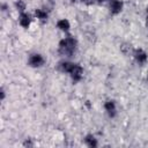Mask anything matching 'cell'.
<instances>
[{
  "label": "cell",
  "mask_w": 148,
  "mask_h": 148,
  "mask_svg": "<svg viewBox=\"0 0 148 148\" xmlns=\"http://www.w3.org/2000/svg\"><path fill=\"white\" fill-rule=\"evenodd\" d=\"M108 7H109L110 15L117 16L123 12L124 2H123V0H109L108 1Z\"/></svg>",
  "instance_id": "5"
},
{
  "label": "cell",
  "mask_w": 148,
  "mask_h": 148,
  "mask_svg": "<svg viewBox=\"0 0 148 148\" xmlns=\"http://www.w3.org/2000/svg\"><path fill=\"white\" fill-rule=\"evenodd\" d=\"M145 24H146V27H147V29H148V14L146 15V20H145Z\"/></svg>",
  "instance_id": "19"
},
{
  "label": "cell",
  "mask_w": 148,
  "mask_h": 148,
  "mask_svg": "<svg viewBox=\"0 0 148 148\" xmlns=\"http://www.w3.org/2000/svg\"><path fill=\"white\" fill-rule=\"evenodd\" d=\"M68 75H69L73 83H79L83 79V67L79 62H74Z\"/></svg>",
  "instance_id": "3"
},
{
  "label": "cell",
  "mask_w": 148,
  "mask_h": 148,
  "mask_svg": "<svg viewBox=\"0 0 148 148\" xmlns=\"http://www.w3.org/2000/svg\"><path fill=\"white\" fill-rule=\"evenodd\" d=\"M82 3L87 5V6H91V5H95L96 3V0H80Z\"/></svg>",
  "instance_id": "15"
},
{
  "label": "cell",
  "mask_w": 148,
  "mask_h": 148,
  "mask_svg": "<svg viewBox=\"0 0 148 148\" xmlns=\"http://www.w3.org/2000/svg\"><path fill=\"white\" fill-rule=\"evenodd\" d=\"M83 142L89 148H96V147H98V140H97L96 135L92 134V133H87L83 136Z\"/></svg>",
  "instance_id": "11"
},
{
  "label": "cell",
  "mask_w": 148,
  "mask_h": 148,
  "mask_svg": "<svg viewBox=\"0 0 148 148\" xmlns=\"http://www.w3.org/2000/svg\"><path fill=\"white\" fill-rule=\"evenodd\" d=\"M45 58L42 53L39 52H32L28 56V60H27V64L29 67L31 68H40L45 65Z\"/></svg>",
  "instance_id": "2"
},
{
  "label": "cell",
  "mask_w": 148,
  "mask_h": 148,
  "mask_svg": "<svg viewBox=\"0 0 148 148\" xmlns=\"http://www.w3.org/2000/svg\"><path fill=\"white\" fill-rule=\"evenodd\" d=\"M133 50H134V47H132V45L130 44V43H124V44H121V46H120V51L125 54V56H132V53H133Z\"/></svg>",
  "instance_id": "13"
},
{
  "label": "cell",
  "mask_w": 148,
  "mask_h": 148,
  "mask_svg": "<svg viewBox=\"0 0 148 148\" xmlns=\"http://www.w3.org/2000/svg\"><path fill=\"white\" fill-rule=\"evenodd\" d=\"M24 147H34V142H32V140L31 139H25L24 141H23V143H22Z\"/></svg>",
  "instance_id": "14"
},
{
  "label": "cell",
  "mask_w": 148,
  "mask_h": 148,
  "mask_svg": "<svg viewBox=\"0 0 148 148\" xmlns=\"http://www.w3.org/2000/svg\"><path fill=\"white\" fill-rule=\"evenodd\" d=\"M132 57L134 59V61L140 65V66H143L147 64L148 61V53L146 52V50H143L142 47H136L133 50V53H132Z\"/></svg>",
  "instance_id": "4"
},
{
  "label": "cell",
  "mask_w": 148,
  "mask_h": 148,
  "mask_svg": "<svg viewBox=\"0 0 148 148\" xmlns=\"http://www.w3.org/2000/svg\"><path fill=\"white\" fill-rule=\"evenodd\" d=\"M77 0H71V2H76Z\"/></svg>",
  "instance_id": "21"
},
{
  "label": "cell",
  "mask_w": 148,
  "mask_h": 148,
  "mask_svg": "<svg viewBox=\"0 0 148 148\" xmlns=\"http://www.w3.org/2000/svg\"><path fill=\"white\" fill-rule=\"evenodd\" d=\"M146 82L148 83V71H147V73H146Z\"/></svg>",
  "instance_id": "20"
},
{
  "label": "cell",
  "mask_w": 148,
  "mask_h": 148,
  "mask_svg": "<svg viewBox=\"0 0 148 148\" xmlns=\"http://www.w3.org/2000/svg\"><path fill=\"white\" fill-rule=\"evenodd\" d=\"M73 61H71V60H68V59H64V60H61V61H59L58 62V71L60 72V73H62V74H68L69 73V71L72 69V67H73Z\"/></svg>",
  "instance_id": "10"
},
{
  "label": "cell",
  "mask_w": 148,
  "mask_h": 148,
  "mask_svg": "<svg viewBox=\"0 0 148 148\" xmlns=\"http://www.w3.org/2000/svg\"><path fill=\"white\" fill-rule=\"evenodd\" d=\"M31 22H32V17L29 13L27 12H23V13H18V16H17V23L21 28L23 29H29L30 25H31Z\"/></svg>",
  "instance_id": "7"
},
{
  "label": "cell",
  "mask_w": 148,
  "mask_h": 148,
  "mask_svg": "<svg viewBox=\"0 0 148 148\" xmlns=\"http://www.w3.org/2000/svg\"><path fill=\"white\" fill-rule=\"evenodd\" d=\"M34 15H35V18H37V21L40 22L42 24H44L49 21V13H47V10H45L43 8H36L34 12Z\"/></svg>",
  "instance_id": "9"
},
{
  "label": "cell",
  "mask_w": 148,
  "mask_h": 148,
  "mask_svg": "<svg viewBox=\"0 0 148 148\" xmlns=\"http://www.w3.org/2000/svg\"><path fill=\"white\" fill-rule=\"evenodd\" d=\"M77 50V39L72 35H66L58 43V53L64 58H71Z\"/></svg>",
  "instance_id": "1"
},
{
  "label": "cell",
  "mask_w": 148,
  "mask_h": 148,
  "mask_svg": "<svg viewBox=\"0 0 148 148\" xmlns=\"http://www.w3.org/2000/svg\"><path fill=\"white\" fill-rule=\"evenodd\" d=\"M7 9H8V6H7V3L2 2V3H1V10H2V12H6Z\"/></svg>",
  "instance_id": "17"
},
{
  "label": "cell",
  "mask_w": 148,
  "mask_h": 148,
  "mask_svg": "<svg viewBox=\"0 0 148 148\" xmlns=\"http://www.w3.org/2000/svg\"><path fill=\"white\" fill-rule=\"evenodd\" d=\"M0 95H1V101H5V98H6V90H5L3 87L0 88Z\"/></svg>",
  "instance_id": "16"
},
{
  "label": "cell",
  "mask_w": 148,
  "mask_h": 148,
  "mask_svg": "<svg viewBox=\"0 0 148 148\" xmlns=\"http://www.w3.org/2000/svg\"><path fill=\"white\" fill-rule=\"evenodd\" d=\"M14 7L17 10V13H23L27 12V2L24 0H16L14 2Z\"/></svg>",
  "instance_id": "12"
},
{
  "label": "cell",
  "mask_w": 148,
  "mask_h": 148,
  "mask_svg": "<svg viewBox=\"0 0 148 148\" xmlns=\"http://www.w3.org/2000/svg\"><path fill=\"white\" fill-rule=\"evenodd\" d=\"M103 109H104V111H105V113L108 114L109 118H114L117 116V113H118V111H117L118 110L117 109V103H116L114 99H111V98L106 99L103 103Z\"/></svg>",
  "instance_id": "6"
},
{
  "label": "cell",
  "mask_w": 148,
  "mask_h": 148,
  "mask_svg": "<svg viewBox=\"0 0 148 148\" xmlns=\"http://www.w3.org/2000/svg\"><path fill=\"white\" fill-rule=\"evenodd\" d=\"M106 1H109V0H96V3H104V2H106Z\"/></svg>",
  "instance_id": "18"
},
{
  "label": "cell",
  "mask_w": 148,
  "mask_h": 148,
  "mask_svg": "<svg viewBox=\"0 0 148 148\" xmlns=\"http://www.w3.org/2000/svg\"><path fill=\"white\" fill-rule=\"evenodd\" d=\"M56 27H57V29L59 31H61V32H64V34L67 35L69 32V30H71V22L68 21V18L62 17V18H59L57 21Z\"/></svg>",
  "instance_id": "8"
}]
</instances>
